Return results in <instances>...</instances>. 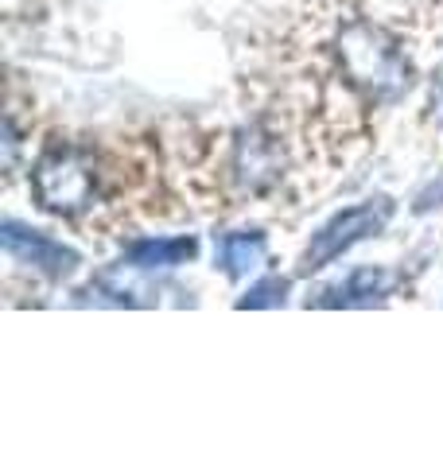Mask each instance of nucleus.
Masks as SVG:
<instances>
[{"label":"nucleus","instance_id":"7","mask_svg":"<svg viewBox=\"0 0 443 466\" xmlns=\"http://www.w3.org/2000/svg\"><path fill=\"white\" fill-rule=\"evenodd\" d=\"M195 238H148V241H132L125 249L129 268H175L183 260L195 257Z\"/></svg>","mask_w":443,"mask_h":466},{"label":"nucleus","instance_id":"2","mask_svg":"<svg viewBox=\"0 0 443 466\" xmlns=\"http://www.w3.org/2000/svg\"><path fill=\"white\" fill-rule=\"evenodd\" d=\"M32 187H36V198L43 210L63 214V218L82 214L98 191V171H94L90 152L74 148V144H51L36 159Z\"/></svg>","mask_w":443,"mask_h":466},{"label":"nucleus","instance_id":"3","mask_svg":"<svg viewBox=\"0 0 443 466\" xmlns=\"http://www.w3.org/2000/svg\"><path fill=\"white\" fill-rule=\"evenodd\" d=\"M389 218H393V202L389 198H369V202H362V207H350L343 214H335L331 222L312 238L300 268L315 272L323 265H331V260L343 257L350 245H358L362 238H369V233H377L381 226L389 222Z\"/></svg>","mask_w":443,"mask_h":466},{"label":"nucleus","instance_id":"6","mask_svg":"<svg viewBox=\"0 0 443 466\" xmlns=\"http://www.w3.org/2000/svg\"><path fill=\"white\" fill-rule=\"evenodd\" d=\"M280 175V156L276 144L269 137H261L257 128L253 133H242L238 140V179L249 187V191H264L273 187Z\"/></svg>","mask_w":443,"mask_h":466},{"label":"nucleus","instance_id":"5","mask_svg":"<svg viewBox=\"0 0 443 466\" xmlns=\"http://www.w3.org/2000/svg\"><path fill=\"white\" fill-rule=\"evenodd\" d=\"M401 284V276L389 272V268H358L350 272L343 284L323 291V308H358V303H374L381 296H389V291Z\"/></svg>","mask_w":443,"mask_h":466},{"label":"nucleus","instance_id":"10","mask_svg":"<svg viewBox=\"0 0 443 466\" xmlns=\"http://www.w3.org/2000/svg\"><path fill=\"white\" fill-rule=\"evenodd\" d=\"M432 106H436V113H443V66H439V78H436V90H432Z\"/></svg>","mask_w":443,"mask_h":466},{"label":"nucleus","instance_id":"1","mask_svg":"<svg viewBox=\"0 0 443 466\" xmlns=\"http://www.w3.org/2000/svg\"><path fill=\"white\" fill-rule=\"evenodd\" d=\"M335 55L346 82L369 101H397L412 86V63L405 58L401 39L369 20H350L335 39Z\"/></svg>","mask_w":443,"mask_h":466},{"label":"nucleus","instance_id":"4","mask_svg":"<svg viewBox=\"0 0 443 466\" xmlns=\"http://www.w3.org/2000/svg\"><path fill=\"white\" fill-rule=\"evenodd\" d=\"M0 241H5L8 257H16L20 265H32L39 272L47 276H70L74 268H78V253L67 249V245H58L51 238H43L39 229H27L20 222H5L0 226Z\"/></svg>","mask_w":443,"mask_h":466},{"label":"nucleus","instance_id":"9","mask_svg":"<svg viewBox=\"0 0 443 466\" xmlns=\"http://www.w3.org/2000/svg\"><path fill=\"white\" fill-rule=\"evenodd\" d=\"M284 291H288V280L269 276V280H261V284L249 288V296L238 299V308H280V303H284Z\"/></svg>","mask_w":443,"mask_h":466},{"label":"nucleus","instance_id":"8","mask_svg":"<svg viewBox=\"0 0 443 466\" xmlns=\"http://www.w3.org/2000/svg\"><path fill=\"white\" fill-rule=\"evenodd\" d=\"M264 260V233H226L218 241V265L230 276L253 272Z\"/></svg>","mask_w":443,"mask_h":466}]
</instances>
